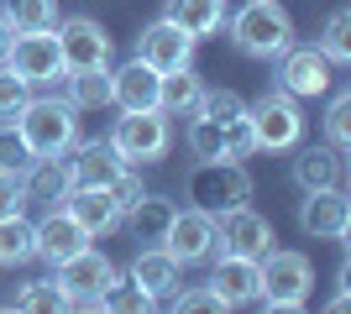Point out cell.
<instances>
[{
  "label": "cell",
  "instance_id": "6da1fadb",
  "mask_svg": "<svg viewBox=\"0 0 351 314\" xmlns=\"http://www.w3.org/2000/svg\"><path fill=\"white\" fill-rule=\"evenodd\" d=\"M16 131L32 157H69V147L79 142V110L63 94H32L16 116Z\"/></svg>",
  "mask_w": 351,
  "mask_h": 314
},
{
  "label": "cell",
  "instance_id": "7a4b0ae2",
  "mask_svg": "<svg viewBox=\"0 0 351 314\" xmlns=\"http://www.w3.org/2000/svg\"><path fill=\"white\" fill-rule=\"evenodd\" d=\"M257 278H263V293H257L263 309L299 314L309 304V288H315V262L293 246H273L267 257H257Z\"/></svg>",
  "mask_w": 351,
  "mask_h": 314
},
{
  "label": "cell",
  "instance_id": "3957f363",
  "mask_svg": "<svg viewBox=\"0 0 351 314\" xmlns=\"http://www.w3.org/2000/svg\"><path fill=\"white\" fill-rule=\"evenodd\" d=\"M105 142L116 147V157L126 168H152V163L168 157V147H173V116H162L158 105H147V110H121Z\"/></svg>",
  "mask_w": 351,
  "mask_h": 314
},
{
  "label": "cell",
  "instance_id": "277c9868",
  "mask_svg": "<svg viewBox=\"0 0 351 314\" xmlns=\"http://www.w3.org/2000/svg\"><path fill=\"white\" fill-rule=\"evenodd\" d=\"M231 42H236L241 58L273 63L283 47L293 42V16L283 11V0H247V5L231 16Z\"/></svg>",
  "mask_w": 351,
  "mask_h": 314
},
{
  "label": "cell",
  "instance_id": "5b68a950",
  "mask_svg": "<svg viewBox=\"0 0 351 314\" xmlns=\"http://www.w3.org/2000/svg\"><path fill=\"white\" fill-rule=\"evenodd\" d=\"M184 194H189V205L220 215V209L252 199V173H247V163H231V157H199L184 173Z\"/></svg>",
  "mask_w": 351,
  "mask_h": 314
},
{
  "label": "cell",
  "instance_id": "8992f818",
  "mask_svg": "<svg viewBox=\"0 0 351 314\" xmlns=\"http://www.w3.org/2000/svg\"><path fill=\"white\" fill-rule=\"evenodd\" d=\"M247 120L257 131V152H293L299 136H304V116H299V100L283 90H263L257 100H247Z\"/></svg>",
  "mask_w": 351,
  "mask_h": 314
},
{
  "label": "cell",
  "instance_id": "52a82bcc",
  "mask_svg": "<svg viewBox=\"0 0 351 314\" xmlns=\"http://www.w3.org/2000/svg\"><path fill=\"white\" fill-rule=\"evenodd\" d=\"M0 63H5L11 74H21L32 90H43V84H58V79L69 74V63H63V47H58V37H53V31H16Z\"/></svg>",
  "mask_w": 351,
  "mask_h": 314
},
{
  "label": "cell",
  "instance_id": "ba28073f",
  "mask_svg": "<svg viewBox=\"0 0 351 314\" xmlns=\"http://www.w3.org/2000/svg\"><path fill=\"white\" fill-rule=\"evenodd\" d=\"M273 246H278V231H273V220H267V215H257V209H252L247 199L215 215V252L267 257Z\"/></svg>",
  "mask_w": 351,
  "mask_h": 314
},
{
  "label": "cell",
  "instance_id": "9c48e42d",
  "mask_svg": "<svg viewBox=\"0 0 351 314\" xmlns=\"http://www.w3.org/2000/svg\"><path fill=\"white\" fill-rule=\"evenodd\" d=\"M158 246H168V257H173L178 267H205L210 257H215V215L199 209V205L173 209V220H168Z\"/></svg>",
  "mask_w": 351,
  "mask_h": 314
},
{
  "label": "cell",
  "instance_id": "30bf717a",
  "mask_svg": "<svg viewBox=\"0 0 351 314\" xmlns=\"http://www.w3.org/2000/svg\"><path fill=\"white\" fill-rule=\"evenodd\" d=\"M273 63H278V90L293 94V100L330 94V84H336V63L325 58L320 47H299V42H289Z\"/></svg>",
  "mask_w": 351,
  "mask_h": 314
},
{
  "label": "cell",
  "instance_id": "8fae6325",
  "mask_svg": "<svg viewBox=\"0 0 351 314\" xmlns=\"http://www.w3.org/2000/svg\"><path fill=\"white\" fill-rule=\"evenodd\" d=\"M53 278H58L63 293H69V309H100V293H105V283L116 278V262L105 252H95V246H84V252H73L69 262H58Z\"/></svg>",
  "mask_w": 351,
  "mask_h": 314
},
{
  "label": "cell",
  "instance_id": "7c38bea8",
  "mask_svg": "<svg viewBox=\"0 0 351 314\" xmlns=\"http://www.w3.org/2000/svg\"><path fill=\"white\" fill-rule=\"evenodd\" d=\"M136 58L152 63L158 74L189 68V63H194V37H189L184 27H173L168 16H158V21H147V27L136 31Z\"/></svg>",
  "mask_w": 351,
  "mask_h": 314
},
{
  "label": "cell",
  "instance_id": "4fadbf2b",
  "mask_svg": "<svg viewBox=\"0 0 351 314\" xmlns=\"http://www.w3.org/2000/svg\"><path fill=\"white\" fill-rule=\"evenodd\" d=\"M53 37H58L63 63H69V68L110 63V53H116V37H110L95 16H69V21H58V27H53Z\"/></svg>",
  "mask_w": 351,
  "mask_h": 314
},
{
  "label": "cell",
  "instance_id": "5bb4252c",
  "mask_svg": "<svg viewBox=\"0 0 351 314\" xmlns=\"http://www.w3.org/2000/svg\"><path fill=\"white\" fill-rule=\"evenodd\" d=\"M32 241H37V257H43L47 267H58V262H69L73 252L89 246V231L63 205H53V209H43V220L32 225Z\"/></svg>",
  "mask_w": 351,
  "mask_h": 314
},
{
  "label": "cell",
  "instance_id": "9a60e30c",
  "mask_svg": "<svg viewBox=\"0 0 351 314\" xmlns=\"http://www.w3.org/2000/svg\"><path fill=\"white\" fill-rule=\"evenodd\" d=\"M299 225L315 241H346L351 236V199L341 189H315L299 205Z\"/></svg>",
  "mask_w": 351,
  "mask_h": 314
},
{
  "label": "cell",
  "instance_id": "2e32d148",
  "mask_svg": "<svg viewBox=\"0 0 351 314\" xmlns=\"http://www.w3.org/2000/svg\"><path fill=\"white\" fill-rule=\"evenodd\" d=\"M215 272H210V288H215L226 309H241V304H257L263 293V278H257V257H236V252H215L210 257Z\"/></svg>",
  "mask_w": 351,
  "mask_h": 314
},
{
  "label": "cell",
  "instance_id": "e0dca14e",
  "mask_svg": "<svg viewBox=\"0 0 351 314\" xmlns=\"http://www.w3.org/2000/svg\"><path fill=\"white\" fill-rule=\"evenodd\" d=\"M63 209H69L73 220L89 231V241H100V236H110V231H121V209H116V199H110V189L73 183L69 194H63Z\"/></svg>",
  "mask_w": 351,
  "mask_h": 314
},
{
  "label": "cell",
  "instance_id": "ac0fdd59",
  "mask_svg": "<svg viewBox=\"0 0 351 314\" xmlns=\"http://www.w3.org/2000/svg\"><path fill=\"white\" fill-rule=\"evenodd\" d=\"M158 84L162 74L152 68V63H142L132 53V63H110V105H121V110H147V105H158Z\"/></svg>",
  "mask_w": 351,
  "mask_h": 314
},
{
  "label": "cell",
  "instance_id": "d6986e66",
  "mask_svg": "<svg viewBox=\"0 0 351 314\" xmlns=\"http://www.w3.org/2000/svg\"><path fill=\"white\" fill-rule=\"evenodd\" d=\"M121 157H116V147H110V142H84V136H79V142H73L69 147V173H73V183H95V189H110V183L121 179Z\"/></svg>",
  "mask_w": 351,
  "mask_h": 314
},
{
  "label": "cell",
  "instance_id": "ffe728a7",
  "mask_svg": "<svg viewBox=\"0 0 351 314\" xmlns=\"http://www.w3.org/2000/svg\"><path fill=\"white\" fill-rule=\"evenodd\" d=\"M73 189V173H69V157H32V168L21 173V194L27 205H63V194Z\"/></svg>",
  "mask_w": 351,
  "mask_h": 314
},
{
  "label": "cell",
  "instance_id": "44dd1931",
  "mask_svg": "<svg viewBox=\"0 0 351 314\" xmlns=\"http://www.w3.org/2000/svg\"><path fill=\"white\" fill-rule=\"evenodd\" d=\"M341 152L330 142H315V147H293V183L315 194V189H341Z\"/></svg>",
  "mask_w": 351,
  "mask_h": 314
},
{
  "label": "cell",
  "instance_id": "7402d4cb",
  "mask_svg": "<svg viewBox=\"0 0 351 314\" xmlns=\"http://www.w3.org/2000/svg\"><path fill=\"white\" fill-rule=\"evenodd\" d=\"M126 278H136L158 304H168V299H173V288H178V278H184V267L168 257V246L152 241V246H142V252L132 257V272H126Z\"/></svg>",
  "mask_w": 351,
  "mask_h": 314
},
{
  "label": "cell",
  "instance_id": "603a6c76",
  "mask_svg": "<svg viewBox=\"0 0 351 314\" xmlns=\"http://www.w3.org/2000/svg\"><path fill=\"white\" fill-rule=\"evenodd\" d=\"M162 16H168L173 27H184L194 42H205V37H215V31L226 27V0H168Z\"/></svg>",
  "mask_w": 351,
  "mask_h": 314
},
{
  "label": "cell",
  "instance_id": "cb8c5ba5",
  "mask_svg": "<svg viewBox=\"0 0 351 314\" xmlns=\"http://www.w3.org/2000/svg\"><path fill=\"white\" fill-rule=\"evenodd\" d=\"M69 90H63V100L73 105V110H105L110 105V63H89V68H69Z\"/></svg>",
  "mask_w": 351,
  "mask_h": 314
},
{
  "label": "cell",
  "instance_id": "d4e9b609",
  "mask_svg": "<svg viewBox=\"0 0 351 314\" xmlns=\"http://www.w3.org/2000/svg\"><path fill=\"white\" fill-rule=\"evenodd\" d=\"M205 100V79L189 74V68H173V74H162L158 84V110L162 116H194Z\"/></svg>",
  "mask_w": 351,
  "mask_h": 314
},
{
  "label": "cell",
  "instance_id": "484cf974",
  "mask_svg": "<svg viewBox=\"0 0 351 314\" xmlns=\"http://www.w3.org/2000/svg\"><path fill=\"white\" fill-rule=\"evenodd\" d=\"M173 199H162V194H142L126 215H121V225H132L136 241H162V231H168V220H173Z\"/></svg>",
  "mask_w": 351,
  "mask_h": 314
},
{
  "label": "cell",
  "instance_id": "4316f807",
  "mask_svg": "<svg viewBox=\"0 0 351 314\" xmlns=\"http://www.w3.org/2000/svg\"><path fill=\"white\" fill-rule=\"evenodd\" d=\"M11 309H27V314H58V309H69V293H63V283L47 272V278H32V283L16 288Z\"/></svg>",
  "mask_w": 351,
  "mask_h": 314
},
{
  "label": "cell",
  "instance_id": "83f0119b",
  "mask_svg": "<svg viewBox=\"0 0 351 314\" xmlns=\"http://www.w3.org/2000/svg\"><path fill=\"white\" fill-rule=\"evenodd\" d=\"M0 16L11 21V31H53L63 21V16H58V0H5Z\"/></svg>",
  "mask_w": 351,
  "mask_h": 314
},
{
  "label": "cell",
  "instance_id": "f1b7e54d",
  "mask_svg": "<svg viewBox=\"0 0 351 314\" xmlns=\"http://www.w3.org/2000/svg\"><path fill=\"white\" fill-rule=\"evenodd\" d=\"M32 257H37L32 220H27V215H11V220H0V267H27Z\"/></svg>",
  "mask_w": 351,
  "mask_h": 314
},
{
  "label": "cell",
  "instance_id": "f546056e",
  "mask_svg": "<svg viewBox=\"0 0 351 314\" xmlns=\"http://www.w3.org/2000/svg\"><path fill=\"white\" fill-rule=\"evenodd\" d=\"M100 309H116V314H147V309H158V299L147 293L136 278H110L105 283V293H100Z\"/></svg>",
  "mask_w": 351,
  "mask_h": 314
},
{
  "label": "cell",
  "instance_id": "4dcf8cb0",
  "mask_svg": "<svg viewBox=\"0 0 351 314\" xmlns=\"http://www.w3.org/2000/svg\"><path fill=\"white\" fill-rule=\"evenodd\" d=\"M184 142H189L194 157H226V126L205 110H194L189 126H184Z\"/></svg>",
  "mask_w": 351,
  "mask_h": 314
},
{
  "label": "cell",
  "instance_id": "1f68e13d",
  "mask_svg": "<svg viewBox=\"0 0 351 314\" xmlns=\"http://www.w3.org/2000/svg\"><path fill=\"white\" fill-rule=\"evenodd\" d=\"M315 47H320V53H325L330 63H336V68H346V63H351V11H346V5L325 16L320 42H315Z\"/></svg>",
  "mask_w": 351,
  "mask_h": 314
},
{
  "label": "cell",
  "instance_id": "d6a6232c",
  "mask_svg": "<svg viewBox=\"0 0 351 314\" xmlns=\"http://www.w3.org/2000/svg\"><path fill=\"white\" fill-rule=\"evenodd\" d=\"M325 142L336 152L351 147V90H336L330 105H325Z\"/></svg>",
  "mask_w": 351,
  "mask_h": 314
},
{
  "label": "cell",
  "instance_id": "836d02e7",
  "mask_svg": "<svg viewBox=\"0 0 351 314\" xmlns=\"http://www.w3.org/2000/svg\"><path fill=\"white\" fill-rule=\"evenodd\" d=\"M32 168V147L21 142V131H16V120H0V173H11V179H21Z\"/></svg>",
  "mask_w": 351,
  "mask_h": 314
},
{
  "label": "cell",
  "instance_id": "e575fe53",
  "mask_svg": "<svg viewBox=\"0 0 351 314\" xmlns=\"http://www.w3.org/2000/svg\"><path fill=\"white\" fill-rule=\"evenodd\" d=\"M27 100H32V84H27L21 74H11L5 63H0V120H16Z\"/></svg>",
  "mask_w": 351,
  "mask_h": 314
},
{
  "label": "cell",
  "instance_id": "d590c367",
  "mask_svg": "<svg viewBox=\"0 0 351 314\" xmlns=\"http://www.w3.org/2000/svg\"><path fill=\"white\" fill-rule=\"evenodd\" d=\"M226 157L231 163H247V157H257V131H252L247 116L226 120Z\"/></svg>",
  "mask_w": 351,
  "mask_h": 314
},
{
  "label": "cell",
  "instance_id": "8d00e7d4",
  "mask_svg": "<svg viewBox=\"0 0 351 314\" xmlns=\"http://www.w3.org/2000/svg\"><path fill=\"white\" fill-rule=\"evenodd\" d=\"M199 110H205V116H215L220 126H226V120L247 116V100H241L236 90H210V84H205V100H199Z\"/></svg>",
  "mask_w": 351,
  "mask_h": 314
},
{
  "label": "cell",
  "instance_id": "74e56055",
  "mask_svg": "<svg viewBox=\"0 0 351 314\" xmlns=\"http://www.w3.org/2000/svg\"><path fill=\"white\" fill-rule=\"evenodd\" d=\"M168 304H173L178 314H194V309H215V314H220V309H226V299H220L210 283H199V288H173V299H168Z\"/></svg>",
  "mask_w": 351,
  "mask_h": 314
},
{
  "label": "cell",
  "instance_id": "f35d334b",
  "mask_svg": "<svg viewBox=\"0 0 351 314\" xmlns=\"http://www.w3.org/2000/svg\"><path fill=\"white\" fill-rule=\"evenodd\" d=\"M142 194H147V189H142V173H136V168H121V179L110 183V199H116V209L126 215V209H132Z\"/></svg>",
  "mask_w": 351,
  "mask_h": 314
},
{
  "label": "cell",
  "instance_id": "ab89813d",
  "mask_svg": "<svg viewBox=\"0 0 351 314\" xmlns=\"http://www.w3.org/2000/svg\"><path fill=\"white\" fill-rule=\"evenodd\" d=\"M11 215H27V194H21V179L0 173V220H11Z\"/></svg>",
  "mask_w": 351,
  "mask_h": 314
},
{
  "label": "cell",
  "instance_id": "60d3db41",
  "mask_svg": "<svg viewBox=\"0 0 351 314\" xmlns=\"http://www.w3.org/2000/svg\"><path fill=\"white\" fill-rule=\"evenodd\" d=\"M11 37H16V31H11V21L0 16V58H5V47H11Z\"/></svg>",
  "mask_w": 351,
  "mask_h": 314
}]
</instances>
